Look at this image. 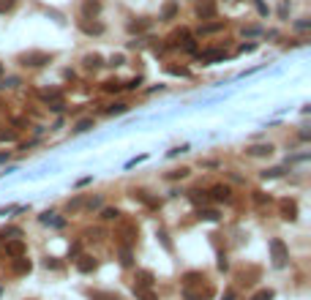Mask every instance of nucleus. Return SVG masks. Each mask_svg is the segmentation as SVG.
Wrapping results in <instances>:
<instances>
[{
  "instance_id": "nucleus-1",
  "label": "nucleus",
  "mask_w": 311,
  "mask_h": 300,
  "mask_svg": "<svg viewBox=\"0 0 311 300\" xmlns=\"http://www.w3.org/2000/svg\"><path fill=\"white\" fill-rule=\"evenodd\" d=\"M17 60H19V66H28V69H41V66L52 63V55L41 52V49H28V52H22Z\"/></svg>"
},
{
  "instance_id": "nucleus-2",
  "label": "nucleus",
  "mask_w": 311,
  "mask_h": 300,
  "mask_svg": "<svg viewBox=\"0 0 311 300\" xmlns=\"http://www.w3.org/2000/svg\"><path fill=\"white\" fill-rule=\"evenodd\" d=\"M270 254H273V265H276V267H284V265H287V259H290L287 246H284V240H278V237L270 240Z\"/></svg>"
},
{
  "instance_id": "nucleus-3",
  "label": "nucleus",
  "mask_w": 311,
  "mask_h": 300,
  "mask_svg": "<svg viewBox=\"0 0 311 300\" xmlns=\"http://www.w3.org/2000/svg\"><path fill=\"white\" fill-rule=\"evenodd\" d=\"M227 57V49H205V52H197V60L205 66L210 63H219V60H224Z\"/></svg>"
},
{
  "instance_id": "nucleus-4",
  "label": "nucleus",
  "mask_w": 311,
  "mask_h": 300,
  "mask_svg": "<svg viewBox=\"0 0 311 300\" xmlns=\"http://www.w3.org/2000/svg\"><path fill=\"white\" fill-rule=\"evenodd\" d=\"M216 0H200V3H197V17H200V19H213L216 17Z\"/></svg>"
},
{
  "instance_id": "nucleus-5",
  "label": "nucleus",
  "mask_w": 311,
  "mask_h": 300,
  "mask_svg": "<svg viewBox=\"0 0 311 300\" xmlns=\"http://www.w3.org/2000/svg\"><path fill=\"white\" fill-rule=\"evenodd\" d=\"M30 270H33V262H30L28 257H17L14 262H11V273H14V276H28Z\"/></svg>"
},
{
  "instance_id": "nucleus-6",
  "label": "nucleus",
  "mask_w": 311,
  "mask_h": 300,
  "mask_svg": "<svg viewBox=\"0 0 311 300\" xmlns=\"http://www.w3.org/2000/svg\"><path fill=\"white\" fill-rule=\"evenodd\" d=\"M207 196H213L216 202H229V199H232V189H229V186H224V183H219V186H213V189H210V194Z\"/></svg>"
},
{
  "instance_id": "nucleus-7",
  "label": "nucleus",
  "mask_w": 311,
  "mask_h": 300,
  "mask_svg": "<svg viewBox=\"0 0 311 300\" xmlns=\"http://www.w3.org/2000/svg\"><path fill=\"white\" fill-rule=\"evenodd\" d=\"M281 218L284 221H295L297 218V202L295 199H281Z\"/></svg>"
},
{
  "instance_id": "nucleus-8",
  "label": "nucleus",
  "mask_w": 311,
  "mask_h": 300,
  "mask_svg": "<svg viewBox=\"0 0 311 300\" xmlns=\"http://www.w3.org/2000/svg\"><path fill=\"white\" fill-rule=\"evenodd\" d=\"M3 251H6L11 259H17V257H25V243H22L19 237H14V240H8V243H6V248H3Z\"/></svg>"
},
{
  "instance_id": "nucleus-9",
  "label": "nucleus",
  "mask_w": 311,
  "mask_h": 300,
  "mask_svg": "<svg viewBox=\"0 0 311 300\" xmlns=\"http://www.w3.org/2000/svg\"><path fill=\"white\" fill-rule=\"evenodd\" d=\"M134 281H137L134 286H139V289H150V286L156 284V279H153V273H150V270H137Z\"/></svg>"
},
{
  "instance_id": "nucleus-10",
  "label": "nucleus",
  "mask_w": 311,
  "mask_h": 300,
  "mask_svg": "<svg viewBox=\"0 0 311 300\" xmlns=\"http://www.w3.org/2000/svg\"><path fill=\"white\" fill-rule=\"evenodd\" d=\"M96 267H98V262L93 257H88V254H82V257L76 259V270L79 273H93Z\"/></svg>"
},
{
  "instance_id": "nucleus-11",
  "label": "nucleus",
  "mask_w": 311,
  "mask_h": 300,
  "mask_svg": "<svg viewBox=\"0 0 311 300\" xmlns=\"http://www.w3.org/2000/svg\"><path fill=\"white\" fill-rule=\"evenodd\" d=\"M224 25H227V22H224V19H213V22H205V25H200V30H197V33H200V35H210V33H219V30H224Z\"/></svg>"
},
{
  "instance_id": "nucleus-12",
  "label": "nucleus",
  "mask_w": 311,
  "mask_h": 300,
  "mask_svg": "<svg viewBox=\"0 0 311 300\" xmlns=\"http://www.w3.org/2000/svg\"><path fill=\"white\" fill-rule=\"evenodd\" d=\"M79 30H82V33H88V35H101L104 33V25H101V22L82 19V22H79Z\"/></svg>"
},
{
  "instance_id": "nucleus-13",
  "label": "nucleus",
  "mask_w": 311,
  "mask_h": 300,
  "mask_svg": "<svg viewBox=\"0 0 311 300\" xmlns=\"http://www.w3.org/2000/svg\"><path fill=\"white\" fill-rule=\"evenodd\" d=\"M178 0H164V6H161V19H175L178 17Z\"/></svg>"
},
{
  "instance_id": "nucleus-14",
  "label": "nucleus",
  "mask_w": 311,
  "mask_h": 300,
  "mask_svg": "<svg viewBox=\"0 0 311 300\" xmlns=\"http://www.w3.org/2000/svg\"><path fill=\"white\" fill-rule=\"evenodd\" d=\"M82 14L88 17H98L101 14V0H85V6H82Z\"/></svg>"
},
{
  "instance_id": "nucleus-15",
  "label": "nucleus",
  "mask_w": 311,
  "mask_h": 300,
  "mask_svg": "<svg viewBox=\"0 0 311 300\" xmlns=\"http://www.w3.org/2000/svg\"><path fill=\"white\" fill-rule=\"evenodd\" d=\"M246 153L254 156V159H262V156L273 153V145H251V147H246Z\"/></svg>"
},
{
  "instance_id": "nucleus-16",
  "label": "nucleus",
  "mask_w": 311,
  "mask_h": 300,
  "mask_svg": "<svg viewBox=\"0 0 311 300\" xmlns=\"http://www.w3.org/2000/svg\"><path fill=\"white\" fill-rule=\"evenodd\" d=\"M85 69H101L104 66V57L101 55H96V52H90V55H85Z\"/></svg>"
},
{
  "instance_id": "nucleus-17",
  "label": "nucleus",
  "mask_w": 311,
  "mask_h": 300,
  "mask_svg": "<svg viewBox=\"0 0 311 300\" xmlns=\"http://www.w3.org/2000/svg\"><path fill=\"white\" fill-rule=\"evenodd\" d=\"M150 28V19H134L128 22V33H145Z\"/></svg>"
},
{
  "instance_id": "nucleus-18",
  "label": "nucleus",
  "mask_w": 311,
  "mask_h": 300,
  "mask_svg": "<svg viewBox=\"0 0 311 300\" xmlns=\"http://www.w3.org/2000/svg\"><path fill=\"white\" fill-rule=\"evenodd\" d=\"M123 90V82L120 79H107L104 82V93H120Z\"/></svg>"
},
{
  "instance_id": "nucleus-19",
  "label": "nucleus",
  "mask_w": 311,
  "mask_h": 300,
  "mask_svg": "<svg viewBox=\"0 0 311 300\" xmlns=\"http://www.w3.org/2000/svg\"><path fill=\"white\" fill-rule=\"evenodd\" d=\"M188 199H191L194 205H205L207 199H210V196H207L205 191H197V189H194V191H188Z\"/></svg>"
},
{
  "instance_id": "nucleus-20",
  "label": "nucleus",
  "mask_w": 311,
  "mask_h": 300,
  "mask_svg": "<svg viewBox=\"0 0 311 300\" xmlns=\"http://www.w3.org/2000/svg\"><path fill=\"white\" fill-rule=\"evenodd\" d=\"M188 35H191V33H188V28H180V30H175V33L169 35V41H172V44H183Z\"/></svg>"
},
{
  "instance_id": "nucleus-21",
  "label": "nucleus",
  "mask_w": 311,
  "mask_h": 300,
  "mask_svg": "<svg viewBox=\"0 0 311 300\" xmlns=\"http://www.w3.org/2000/svg\"><path fill=\"white\" fill-rule=\"evenodd\" d=\"M197 216H200L202 221H219V218H221V216H219V210H207V208H202Z\"/></svg>"
},
{
  "instance_id": "nucleus-22",
  "label": "nucleus",
  "mask_w": 311,
  "mask_h": 300,
  "mask_svg": "<svg viewBox=\"0 0 311 300\" xmlns=\"http://www.w3.org/2000/svg\"><path fill=\"white\" fill-rule=\"evenodd\" d=\"M69 213H76V210H82L85 208V196H74V199H69Z\"/></svg>"
},
{
  "instance_id": "nucleus-23",
  "label": "nucleus",
  "mask_w": 311,
  "mask_h": 300,
  "mask_svg": "<svg viewBox=\"0 0 311 300\" xmlns=\"http://www.w3.org/2000/svg\"><path fill=\"white\" fill-rule=\"evenodd\" d=\"M134 298H137V300H159L150 289H139V286H134Z\"/></svg>"
},
{
  "instance_id": "nucleus-24",
  "label": "nucleus",
  "mask_w": 311,
  "mask_h": 300,
  "mask_svg": "<svg viewBox=\"0 0 311 300\" xmlns=\"http://www.w3.org/2000/svg\"><path fill=\"white\" fill-rule=\"evenodd\" d=\"M180 47H183V52H188V55H197V52H200V47H197V41H194L191 35H188V38L180 44Z\"/></svg>"
},
{
  "instance_id": "nucleus-25",
  "label": "nucleus",
  "mask_w": 311,
  "mask_h": 300,
  "mask_svg": "<svg viewBox=\"0 0 311 300\" xmlns=\"http://www.w3.org/2000/svg\"><path fill=\"white\" fill-rule=\"evenodd\" d=\"M273 298H276V292H273V289H259V292H254L249 300H273Z\"/></svg>"
},
{
  "instance_id": "nucleus-26",
  "label": "nucleus",
  "mask_w": 311,
  "mask_h": 300,
  "mask_svg": "<svg viewBox=\"0 0 311 300\" xmlns=\"http://www.w3.org/2000/svg\"><path fill=\"white\" fill-rule=\"evenodd\" d=\"M90 298L93 300H120V295H115V292H90Z\"/></svg>"
},
{
  "instance_id": "nucleus-27",
  "label": "nucleus",
  "mask_w": 311,
  "mask_h": 300,
  "mask_svg": "<svg viewBox=\"0 0 311 300\" xmlns=\"http://www.w3.org/2000/svg\"><path fill=\"white\" fill-rule=\"evenodd\" d=\"M166 74H172V77H188L191 71L183 69V66H166Z\"/></svg>"
},
{
  "instance_id": "nucleus-28",
  "label": "nucleus",
  "mask_w": 311,
  "mask_h": 300,
  "mask_svg": "<svg viewBox=\"0 0 311 300\" xmlns=\"http://www.w3.org/2000/svg\"><path fill=\"white\" fill-rule=\"evenodd\" d=\"M120 235L126 237V243H131L134 237H137V227H131V224H126L123 229H120Z\"/></svg>"
},
{
  "instance_id": "nucleus-29",
  "label": "nucleus",
  "mask_w": 311,
  "mask_h": 300,
  "mask_svg": "<svg viewBox=\"0 0 311 300\" xmlns=\"http://www.w3.org/2000/svg\"><path fill=\"white\" fill-rule=\"evenodd\" d=\"M41 224H52V227H63V218H55V213H44L41 216Z\"/></svg>"
},
{
  "instance_id": "nucleus-30",
  "label": "nucleus",
  "mask_w": 311,
  "mask_h": 300,
  "mask_svg": "<svg viewBox=\"0 0 311 300\" xmlns=\"http://www.w3.org/2000/svg\"><path fill=\"white\" fill-rule=\"evenodd\" d=\"M118 216H120L118 208H104V210H101V218H104V221H115Z\"/></svg>"
},
{
  "instance_id": "nucleus-31",
  "label": "nucleus",
  "mask_w": 311,
  "mask_h": 300,
  "mask_svg": "<svg viewBox=\"0 0 311 300\" xmlns=\"http://www.w3.org/2000/svg\"><path fill=\"white\" fill-rule=\"evenodd\" d=\"M104 112H107V115H123V112H128V104H112Z\"/></svg>"
},
{
  "instance_id": "nucleus-32",
  "label": "nucleus",
  "mask_w": 311,
  "mask_h": 300,
  "mask_svg": "<svg viewBox=\"0 0 311 300\" xmlns=\"http://www.w3.org/2000/svg\"><path fill=\"white\" fill-rule=\"evenodd\" d=\"M120 262H123L126 267H131L134 257H131V248H128V246H123V251H120Z\"/></svg>"
},
{
  "instance_id": "nucleus-33",
  "label": "nucleus",
  "mask_w": 311,
  "mask_h": 300,
  "mask_svg": "<svg viewBox=\"0 0 311 300\" xmlns=\"http://www.w3.org/2000/svg\"><path fill=\"white\" fill-rule=\"evenodd\" d=\"M90 128H93V118H82L79 123H76V131H79V134L90 131Z\"/></svg>"
},
{
  "instance_id": "nucleus-34",
  "label": "nucleus",
  "mask_w": 311,
  "mask_h": 300,
  "mask_svg": "<svg viewBox=\"0 0 311 300\" xmlns=\"http://www.w3.org/2000/svg\"><path fill=\"white\" fill-rule=\"evenodd\" d=\"M186 175H188V169H186V167H180V169H172V172L166 175V177H169V180H183Z\"/></svg>"
},
{
  "instance_id": "nucleus-35",
  "label": "nucleus",
  "mask_w": 311,
  "mask_h": 300,
  "mask_svg": "<svg viewBox=\"0 0 311 300\" xmlns=\"http://www.w3.org/2000/svg\"><path fill=\"white\" fill-rule=\"evenodd\" d=\"M38 96H41L44 101H47V104H49V101H57V98H60V90H41V93H38Z\"/></svg>"
},
{
  "instance_id": "nucleus-36",
  "label": "nucleus",
  "mask_w": 311,
  "mask_h": 300,
  "mask_svg": "<svg viewBox=\"0 0 311 300\" xmlns=\"http://www.w3.org/2000/svg\"><path fill=\"white\" fill-rule=\"evenodd\" d=\"M281 175H284V167H273V169H265L262 177L268 180V177H281Z\"/></svg>"
},
{
  "instance_id": "nucleus-37",
  "label": "nucleus",
  "mask_w": 311,
  "mask_h": 300,
  "mask_svg": "<svg viewBox=\"0 0 311 300\" xmlns=\"http://www.w3.org/2000/svg\"><path fill=\"white\" fill-rule=\"evenodd\" d=\"M17 140V131L14 128H8V131H3V128H0V142H14Z\"/></svg>"
},
{
  "instance_id": "nucleus-38",
  "label": "nucleus",
  "mask_w": 311,
  "mask_h": 300,
  "mask_svg": "<svg viewBox=\"0 0 311 300\" xmlns=\"http://www.w3.org/2000/svg\"><path fill=\"white\" fill-rule=\"evenodd\" d=\"M17 6V0H0V14H8Z\"/></svg>"
},
{
  "instance_id": "nucleus-39",
  "label": "nucleus",
  "mask_w": 311,
  "mask_h": 300,
  "mask_svg": "<svg viewBox=\"0 0 311 300\" xmlns=\"http://www.w3.org/2000/svg\"><path fill=\"white\" fill-rule=\"evenodd\" d=\"M85 208H88V210H98V208H101V199H98V196H90V199H85Z\"/></svg>"
},
{
  "instance_id": "nucleus-40",
  "label": "nucleus",
  "mask_w": 311,
  "mask_h": 300,
  "mask_svg": "<svg viewBox=\"0 0 311 300\" xmlns=\"http://www.w3.org/2000/svg\"><path fill=\"white\" fill-rule=\"evenodd\" d=\"M139 85H142V79L134 77V79H128V82H123V90H137Z\"/></svg>"
},
{
  "instance_id": "nucleus-41",
  "label": "nucleus",
  "mask_w": 311,
  "mask_h": 300,
  "mask_svg": "<svg viewBox=\"0 0 311 300\" xmlns=\"http://www.w3.org/2000/svg\"><path fill=\"white\" fill-rule=\"evenodd\" d=\"M49 109H52V112H63V109H66L63 98H57V101H49Z\"/></svg>"
},
{
  "instance_id": "nucleus-42",
  "label": "nucleus",
  "mask_w": 311,
  "mask_h": 300,
  "mask_svg": "<svg viewBox=\"0 0 311 300\" xmlns=\"http://www.w3.org/2000/svg\"><path fill=\"white\" fill-rule=\"evenodd\" d=\"M254 202H256V205H265V202H270V194H259V191H256V194H254Z\"/></svg>"
},
{
  "instance_id": "nucleus-43",
  "label": "nucleus",
  "mask_w": 311,
  "mask_h": 300,
  "mask_svg": "<svg viewBox=\"0 0 311 300\" xmlns=\"http://www.w3.org/2000/svg\"><path fill=\"white\" fill-rule=\"evenodd\" d=\"M183 279H186V284H194V281H200V279H202V273H186Z\"/></svg>"
},
{
  "instance_id": "nucleus-44",
  "label": "nucleus",
  "mask_w": 311,
  "mask_h": 300,
  "mask_svg": "<svg viewBox=\"0 0 311 300\" xmlns=\"http://www.w3.org/2000/svg\"><path fill=\"white\" fill-rule=\"evenodd\" d=\"M123 63H126L123 55H112V57H110V66H123Z\"/></svg>"
},
{
  "instance_id": "nucleus-45",
  "label": "nucleus",
  "mask_w": 311,
  "mask_h": 300,
  "mask_svg": "<svg viewBox=\"0 0 311 300\" xmlns=\"http://www.w3.org/2000/svg\"><path fill=\"white\" fill-rule=\"evenodd\" d=\"M259 33H262V28H256V25H251V28L243 30V35H259Z\"/></svg>"
},
{
  "instance_id": "nucleus-46",
  "label": "nucleus",
  "mask_w": 311,
  "mask_h": 300,
  "mask_svg": "<svg viewBox=\"0 0 311 300\" xmlns=\"http://www.w3.org/2000/svg\"><path fill=\"white\" fill-rule=\"evenodd\" d=\"M287 14H290V6H287V0H284L281 6H278V17H281V19H287Z\"/></svg>"
},
{
  "instance_id": "nucleus-47",
  "label": "nucleus",
  "mask_w": 311,
  "mask_h": 300,
  "mask_svg": "<svg viewBox=\"0 0 311 300\" xmlns=\"http://www.w3.org/2000/svg\"><path fill=\"white\" fill-rule=\"evenodd\" d=\"M254 3H256V11H259L262 17H268V6H265V0H254Z\"/></svg>"
},
{
  "instance_id": "nucleus-48",
  "label": "nucleus",
  "mask_w": 311,
  "mask_h": 300,
  "mask_svg": "<svg viewBox=\"0 0 311 300\" xmlns=\"http://www.w3.org/2000/svg\"><path fill=\"white\" fill-rule=\"evenodd\" d=\"M44 265H47V267H52V270H60V262H57L55 257H49L47 262H44Z\"/></svg>"
},
{
  "instance_id": "nucleus-49",
  "label": "nucleus",
  "mask_w": 311,
  "mask_h": 300,
  "mask_svg": "<svg viewBox=\"0 0 311 300\" xmlns=\"http://www.w3.org/2000/svg\"><path fill=\"white\" fill-rule=\"evenodd\" d=\"M295 28L297 30H311V22L309 19H300V22H295Z\"/></svg>"
},
{
  "instance_id": "nucleus-50",
  "label": "nucleus",
  "mask_w": 311,
  "mask_h": 300,
  "mask_svg": "<svg viewBox=\"0 0 311 300\" xmlns=\"http://www.w3.org/2000/svg\"><path fill=\"white\" fill-rule=\"evenodd\" d=\"M254 49H256V44H240L238 52H254Z\"/></svg>"
},
{
  "instance_id": "nucleus-51",
  "label": "nucleus",
  "mask_w": 311,
  "mask_h": 300,
  "mask_svg": "<svg viewBox=\"0 0 311 300\" xmlns=\"http://www.w3.org/2000/svg\"><path fill=\"white\" fill-rule=\"evenodd\" d=\"M227 267H229V262H227V257L221 254V257H219V270H227Z\"/></svg>"
},
{
  "instance_id": "nucleus-52",
  "label": "nucleus",
  "mask_w": 311,
  "mask_h": 300,
  "mask_svg": "<svg viewBox=\"0 0 311 300\" xmlns=\"http://www.w3.org/2000/svg\"><path fill=\"white\" fill-rule=\"evenodd\" d=\"M186 300H202V295L191 292V289H186Z\"/></svg>"
},
{
  "instance_id": "nucleus-53",
  "label": "nucleus",
  "mask_w": 311,
  "mask_h": 300,
  "mask_svg": "<svg viewBox=\"0 0 311 300\" xmlns=\"http://www.w3.org/2000/svg\"><path fill=\"white\" fill-rule=\"evenodd\" d=\"M3 235H11V237H19V235H22V232H19V229H17V227H11V229H6V232H3Z\"/></svg>"
},
{
  "instance_id": "nucleus-54",
  "label": "nucleus",
  "mask_w": 311,
  "mask_h": 300,
  "mask_svg": "<svg viewBox=\"0 0 311 300\" xmlns=\"http://www.w3.org/2000/svg\"><path fill=\"white\" fill-rule=\"evenodd\" d=\"M221 300H235V292H227V295H224Z\"/></svg>"
},
{
  "instance_id": "nucleus-55",
  "label": "nucleus",
  "mask_w": 311,
  "mask_h": 300,
  "mask_svg": "<svg viewBox=\"0 0 311 300\" xmlns=\"http://www.w3.org/2000/svg\"><path fill=\"white\" fill-rule=\"evenodd\" d=\"M3 161H8V153H0V164H3Z\"/></svg>"
},
{
  "instance_id": "nucleus-56",
  "label": "nucleus",
  "mask_w": 311,
  "mask_h": 300,
  "mask_svg": "<svg viewBox=\"0 0 311 300\" xmlns=\"http://www.w3.org/2000/svg\"><path fill=\"white\" fill-rule=\"evenodd\" d=\"M0 74H3V66H0Z\"/></svg>"
}]
</instances>
